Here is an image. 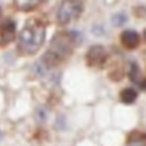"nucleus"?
<instances>
[{
    "instance_id": "f257e3e1",
    "label": "nucleus",
    "mask_w": 146,
    "mask_h": 146,
    "mask_svg": "<svg viewBox=\"0 0 146 146\" xmlns=\"http://www.w3.org/2000/svg\"><path fill=\"white\" fill-rule=\"evenodd\" d=\"M45 41V26L36 21L29 22L19 34V49L23 53L34 54Z\"/></svg>"
},
{
    "instance_id": "f03ea898",
    "label": "nucleus",
    "mask_w": 146,
    "mask_h": 146,
    "mask_svg": "<svg viewBox=\"0 0 146 146\" xmlns=\"http://www.w3.org/2000/svg\"><path fill=\"white\" fill-rule=\"evenodd\" d=\"M73 35L74 34H58L54 36L50 45V50L46 54V57H50V60H54V62L57 64L62 57L69 54L70 49L73 45Z\"/></svg>"
},
{
    "instance_id": "7ed1b4c3",
    "label": "nucleus",
    "mask_w": 146,
    "mask_h": 146,
    "mask_svg": "<svg viewBox=\"0 0 146 146\" xmlns=\"http://www.w3.org/2000/svg\"><path fill=\"white\" fill-rule=\"evenodd\" d=\"M83 11V4L78 0H62L57 11V19L61 25L77 19Z\"/></svg>"
},
{
    "instance_id": "20e7f679",
    "label": "nucleus",
    "mask_w": 146,
    "mask_h": 146,
    "mask_svg": "<svg viewBox=\"0 0 146 146\" xmlns=\"http://www.w3.org/2000/svg\"><path fill=\"white\" fill-rule=\"evenodd\" d=\"M106 57L107 54H106L104 47L100 45L92 46L87 53V61L89 65H102L106 61Z\"/></svg>"
},
{
    "instance_id": "39448f33",
    "label": "nucleus",
    "mask_w": 146,
    "mask_h": 146,
    "mask_svg": "<svg viewBox=\"0 0 146 146\" xmlns=\"http://www.w3.org/2000/svg\"><path fill=\"white\" fill-rule=\"evenodd\" d=\"M120 39H122V43L127 49H135L138 46V43H139V35L134 30H126V31H123L122 35H120Z\"/></svg>"
},
{
    "instance_id": "423d86ee",
    "label": "nucleus",
    "mask_w": 146,
    "mask_h": 146,
    "mask_svg": "<svg viewBox=\"0 0 146 146\" xmlns=\"http://www.w3.org/2000/svg\"><path fill=\"white\" fill-rule=\"evenodd\" d=\"M15 35V25L14 22H5L3 26L0 27V43H8L14 39Z\"/></svg>"
},
{
    "instance_id": "0eeeda50",
    "label": "nucleus",
    "mask_w": 146,
    "mask_h": 146,
    "mask_svg": "<svg viewBox=\"0 0 146 146\" xmlns=\"http://www.w3.org/2000/svg\"><path fill=\"white\" fill-rule=\"evenodd\" d=\"M137 91H134L133 88H126L122 91V94H120V100L125 103V104H131V103H134L137 100Z\"/></svg>"
},
{
    "instance_id": "6e6552de",
    "label": "nucleus",
    "mask_w": 146,
    "mask_h": 146,
    "mask_svg": "<svg viewBox=\"0 0 146 146\" xmlns=\"http://www.w3.org/2000/svg\"><path fill=\"white\" fill-rule=\"evenodd\" d=\"M18 8L21 10H33L36 5H39L43 0H15Z\"/></svg>"
},
{
    "instance_id": "1a4fd4ad",
    "label": "nucleus",
    "mask_w": 146,
    "mask_h": 146,
    "mask_svg": "<svg viewBox=\"0 0 146 146\" xmlns=\"http://www.w3.org/2000/svg\"><path fill=\"white\" fill-rule=\"evenodd\" d=\"M130 78L134 83H139V69L135 64H131V69H130Z\"/></svg>"
},
{
    "instance_id": "9d476101",
    "label": "nucleus",
    "mask_w": 146,
    "mask_h": 146,
    "mask_svg": "<svg viewBox=\"0 0 146 146\" xmlns=\"http://www.w3.org/2000/svg\"><path fill=\"white\" fill-rule=\"evenodd\" d=\"M126 21H127V18L123 14H116V15L112 16V23L115 26H122V25L126 23Z\"/></svg>"
},
{
    "instance_id": "9b49d317",
    "label": "nucleus",
    "mask_w": 146,
    "mask_h": 146,
    "mask_svg": "<svg viewBox=\"0 0 146 146\" xmlns=\"http://www.w3.org/2000/svg\"><path fill=\"white\" fill-rule=\"evenodd\" d=\"M127 146H146V138H137V139H133V141L129 143Z\"/></svg>"
},
{
    "instance_id": "f8f14e48",
    "label": "nucleus",
    "mask_w": 146,
    "mask_h": 146,
    "mask_svg": "<svg viewBox=\"0 0 146 146\" xmlns=\"http://www.w3.org/2000/svg\"><path fill=\"white\" fill-rule=\"evenodd\" d=\"M36 119L39 120V122H43V120L46 119V111H45L43 108L36 110Z\"/></svg>"
},
{
    "instance_id": "ddd939ff",
    "label": "nucleus",
    "mask_w": 146,
    "mask_h": 146,
    "mask_svg": "<svg viewBox=\"0 0 146 146\" xmlns=\"http://www.w3.org/2000/svg\"><path fill=\"white\" fill-rule=\"evenodd\" d=\"M139 85H141V88L146 89V80H145V81H143V83H139Z\"/></svg>"
},
{
    "instance_id": "4468645a",
    "label": "nucleus",
    "mask_w": 146,
    "mask_h": 146,
    "mask_svg": "<svg viewBox=\"0 0 146 146\" xmlns=\"http://www.w3.org/2000/svg\"><path fill=\"white\" fill-rule=\"evenodd\" d=\"M143 35H145V39H146V30H145V34H143Z\"/></svg>"
},
{
    "instance_id": "2eb2a0df",
    "label": "nucleus",
    "mask_w": 146,
    "mask_h": 146,
    "mask_svg": "<svg viewBox=\"0 0 146 146\" xmlns=\"http://www.w3.org/2000/svg\"><path fill=\"white\" fill-rule=\"evenodd\" d=\"M0 138H1V134H0Z\"/></svg>"
}]
</instances>
